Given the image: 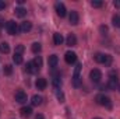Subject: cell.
<instances>
[{
    "instance_id": "obj_9",
    "label": "cell",
    "mask_w": 120,
    "mask_h": 119,
    "mask_svg": "<svg viewBox=\"0 0 120 119\" xmlns=\"http://www.w3.org/2000/svg\"><path fill=\"white\" fill-rule=\"evenodd\" d=\"M81 67H82V64H81V63H77V64H75L74 74H73V79H74V86H80L78 80H80V71H81Z\"/></svg>"
},
{
    "instance_id": "obj_2",
    "label": "cell",
    "mask_w": 120,
    "mask_h": 119,
    "mask_svg": "<svg viewBox=\"0 0 120 119\" xmlns=\"http://www.w3.org/2000/svg\"><path fill=\"white\" fill-rule=\"evenodd\" d=\"M6 28H7V32L10 34V35H15L17 32H18V25L15 24V21H13V20H10V21H7L6 23Z\"/></svg>"
},
{
    "instance_id": "obj_25",
    "label": "cell",
    "mask_w": 120,
    "mask_h": 119,
    "mask_svg": "<svg viewBox=\"0 0 120 119\" xmlns=\"http://www.w3.org/2000/svg\"><path fill=\"white\" fill-rule=\"evenodd\" d=\"M112 62H113V58H112L110 55H105V59H103V63H102V64H105V66H110Z\"/></svg>"
},
{
    "instance_id": "obj_31",
    "label": "cell",
    "mask_w": 120,
    "mask_h": 119,
    "mask_svg": "<svg viewBox=\"0 0 120 119\" xmlns=\"http://www.w3.org/2000/svg\"><path fill=\"white\" fill-rule=\"evenodd\" d=\"M99 31H101V34H106L108 32V27L106 25H101L99 27Z\"/></svg>"
},
{
    "instance_id": "obj_21",
    "label": "cell",
    "mask_w": 120,
    "mask_h": 119,
    "mask_svg": "<svg viewBox=\"0 0 120 119\" xmlns=\"http://www.w3.org/2000/svg\"><path fill=\"white\" fill-rule=\"evenodd\" d=\"M15 16L17 17H24V16H27V10L25 8H22V7H18V8H15Z\"/></svg>"
},
{
    "instance_id": "obj_8",
    "label": "cell",
    "mask_w": 120,
    "mask_h": 119,
    "mask_svg": "<svg viewBox=\"0 0 120 119\" xmlns=\"http://www.w3.org/2000/svg\"><path fill=\"white\" fill-rule=\"evenodd\" d=\"M64 60H66V63H68V64L75 63V62H77V55H75V52H71V51L66 52V55H64Z\"/></svg>"
},
{
    "instance_id": "obj_26",
    "label": "cell",
    "mask_w": 120,
    "mask_h": 119,
    "mask_svg": "<svg viewBox=\"0 0 120 119\" xmlns=\"http://www.w3.org/2000/svg\"><path fill=\"white\" fill-rule=\"evenodd\" d=\"M112 23L115 27H120V14H115L112 18Z\"/></svg>"
},
{
    "instance_id": "obj_1",
    "label": "cell",
    "mask_w": 120,
    "mask_h": 119,
    "mask_svg": "<svg viewBox=\"0 0 120 119\" xmlns=\"http://www.w3.org/2000/svg\"><path fill=\"white\" fill-rule=\"evenodd\" d=\"M95 101H96L98 105H102V107H106V108H112L110 98H109L108 95H105V94H99V95H96Z\"/></svg>"
},
{
    "instance_id": "obj_12",
    "label": "cell",
    "mask_w": 120,
    "mask_h": 119,
    "mask_svg": "<svg viewBox=\"0 0 120 119\" xmlns=\"http://www.w3.org/2000/svg\"><path fill=\"white\" fill-rule=\"evenodd\" d=\"M25 71L30 73V74H35V73H38L39 70L36 69V66L34 64V62H28V63L25 64Z\"/></svg>"
},
{
    "instance_id": "obj_36",
    "label": "cell",
    "mask_w": 120,
    "mask_h": 119,
    "mask_svg": "<svg viewBox=\"0 0 120 119\" xmlns=\"http://www.w3.org/2000/svg\"><path fill=\"white\" fill-rule=\"evenodd\" d=\"M119 91H120V88H119Z\"/></svg>"
},
{
    "instance_id": "obj_4",
    "label": "cell",
    "mask_w": 120,
    "mask_h": 119,
    "mask_svg": "<svg viewBox=\"0 0 120 119\" xmlns=\"http://www.w3.org/2000/svg\"><path fill=\"white\" fill-rule=\"evenodd\" d=\"M117 84H119V79H117V76L115 74V73H110V79H109V81H108V88L109 90H116L117 87Z\"/></svg>"
},
{
    "instance_id": "obj_6",
    "label": "cell",
    "mask_w": 120,
    "mask_h": 119,
    "mask_svg": "<svg viewBox=\"0 0 120 119\" xmlns=\"http://www.w3.org/2000/svg\"><path fill=\"white\" fill-rule=\"evenodd\" d=\"M68 21H70L71 25H77V24H78L80 16H78V13H77L75 10H71V11H70V14H68Z\"/></svg>"
},
{
    "instance_id": "obj_28",
    "label": "cell",
    "mask_w": 120,
    "mask_h": 119,
    "mask_svg": "<svg viewBox=\"0 0 120 119\" xmlns=\"http://www.w3.org/2000/svg\"><path fill=\"white\" fill-rule=\"evenodd\" d=\"M11 73H13V66H11V64H6V66H4V74L10 76Z\"/></svg>"
},
{
    "instance_id": "obj_17",
    "label": "cell",
    "mask_w": 120,
    "mask_h": 119,
    "mask_svg": "<svg viewBox=\"0 0 120 119\" xmlns=\"http://www.w3.org/2000/svg\"><path fill=\"white\" fill-rule=\"evenodd\" d=\"M63 35L61 34H59V32H55L53 34V42H55V45H61L63 44Z\"/></svg>"
},
{
    "instance_id": "obj_13",
    "label": "cell",
    "mask_w": 120,
    "mask_h": 119,
    "mask_svg": "<svg viewBox=\"0 0 120 119\" xmlns=\"http://www.w3.org/2000/svg\"><path fill=\"white\" fill-rule=\"evenodd\" d=\"M35 86H36V88H38V90H45V88H46V86H48V81H46V79L39 77V79H36Z\"/></svg>"
},
{
    "instance_id": "obj_34",
    "label": "cell",
    "mask_w": 120,
    "mask_h": 119,
    "mask_svg": "<svg viewBox=\"0 0 120 119\" xmlns=\"http://www.w3.org/2000/svg\"><path fill=\"white\" fill-rule=\"evenodd\" d=\"M35 119H45V118H43V115H42V114H38V115L35 116Z\"/></svg>"
},
{
    "instance_id": "obj_19",
    "label": "cell",
    "mask_w": 120,
    "mask_h": 119,
    "mask_svg": "<svg viewBox=\"0 0 120 119\" xmlns=\"http://www.w3.org/2000/svg\"><path fill=\"white\" fill-rule=\"evenodd\" d=\"M0 52L4 53V55H7V53L10 52V46H8L7 42H1V44H0Z\"/></svg>"
},
{
    "instance_id": "obj_10",
    "label": "cell",
    "mask_w": 120,
    "mask_h": 119,
    "mask_svg": "<svg viewBox=\"0 0 120 119\" xmlns=\"http://www.w3.org/2000/svg\"><path fill=\"white\" fill-rule=\"evenodd\" d=\"M31 30H32V23H31V21H22V23H21L20 31H21L22 34H27V32H30Z\"/></svg>"
},
{
    "instance_id": "obj_14",
    "label": "cell",
    "mask_w": 120,
    "mask_h": 119,
    "mask_svg": "<svg viewBox=\"0 0 120 119\" xmlns=\"http://www.w3.org/2000/svg\"><path fill=\"white\" fill-rule=\"evenodd\" d=\"M20 114H21V116H24V118H30L31 115H32V108H31V107H22V108L20 109Z\"/></svg>"
},
{
    "instance_id": "obj_20",
    "label": "cell",
    "mask_w": 120,
    "mask_h": 119,
    "mask_svg": "<svg viewBox=\"0 0 120 119\" xmlns=\"http://www.w3.org/2000/svg\"><path fill=\"white\" fill-rule=\"evenodd\" d=\"M103 59H105V53L98 52V53L94 55V60H95L96 63H103Z\"/></svg>"
},
{
    "instance_id": "obj_5",
    "label": "cell",
    "mask_w": 120,
    "mask_h": 119,
    "mask_svg": "<svg viewBox=\"0 0 120 119\" xmlns=\"http://www.w3.org/2000/svg\"><path fill=\"white\" fill-rule=\"evenodd\" d=\"M55 10H56V13H57V16L59 17H66V14H67V10H66V6L63 4V3H60L57 1L56 4H55Z\"/></svg>"
},
{
    "instance_id": "obj_24",
    "label": "cell",
    "mask_w": 120,
    "mask_h": 119,
    "mask_svg": "<svg viewBox=\"0 0 120 119\" xmlns=\"http://www.w3.org/2000/svg\"><path fill=\"white\" fill-rule=\"evenodd\" d=\"M32 62H34V64L36 66V69H38V70H41V67H42V58H41V56H36Z\"/></svg>"
},
{
    "instance_id": "obj_7",
    "label": "cell",
    "mask_w": 120,
    "mask_h": 119,
    "mask_svg": "<svg viewBox=\"0 0 120 119\" xmlns=\"http://www.w3.org/2000/svg\"><path fill=\"white\" fill-rule=\"evenodd\" d=\"M14 98H15V101H17L18 104H25V102H27V94H25L22 90H18V91L15 92Z\"/></svg>"
},
{
    "instance_id": "obj_33",
    "label": "cell",
    "mask_w": 120,
    "mask_h": 119,
    "mask_svg": "<svg viewBox=\"0 0 120 119\" xmlns=\"http://www.w3.org/2000/svg\"><path fill=\"white\" fill-rule=\"evenodd\" d=\"M4 8H6V3L0 0V10H4Z\"/></svg>"
},
{
    "instance_id": "obj_35",
    "label": "cell",
    "mask_w": 120,
    "mask_h": 119,
    "mask_svg": "<svg viewBox=\"0 0 120 119\" xmlns=\"http://www.w3.org/2000/svg\"><path fill=\"white\" fill-rule=\"evenodd\" d=\"M94 119H102V118H94Z\"/></svg>"
},
{
    "instance_id": "obj_22",
    "label": "cell",
    "mask_w": 120,
    "mask_h": 119,
    "mask_svg": "<svg viewBox=\"0 0 120 119\" xmlns=\"http://www.w3.org/2000/svg\"><path fill=\"white\" fill-rule=\"evenodd\" d=\"M41 49H42V46H41L39 42H35V44H32V46H31V51H32L34 53H39Z\"/></svg>"
},
{
    "instance_id": "obj_3",
    "label": "cell",
    "mask_w": 120,
    "mask_h": 119,
    "mask_svg": "<svg viewBox=\"0 0 120 119\" xmlns=\"http://www.w3.org/2000/svg\"><path fill=\"white\" fill-rule=\"evenodd\" d=\"M90 79H91L92 83H99L101 79H102V73H101V70H99V69H94V70H91L90 71Z\"/></svg>"
},
{
    "instance_id": "obj_18",
    "label": "cell",
    "mask_w": 120,
    "mask_h": 119,
    "mask_svg": "<svg viewBox=\"0 0 120 119\" xmlns=\"http://www.w3.org/2000/svg\"><path fill=\"white\" fill-rule=\"evenodd\" d=\"M42 101H43V98L41 97V95H34L32 97V105H35V107H39L41 104H42Z\"/></svg>"
},
{
    "instance_id": "obj_27",
    "label": "cell",
    "mask_w": 120,
    "mask_h": 119,
    "mask_svg": "<svg viewBox=\"0 0 120 119\" xmlns=\"http://www.w3.org/2000/svg\"><path fill=\"white\" fill-rule=\"evenodd\" d=\"M91 6L95 7V8H99V7L103 6V1H101V0H92V1H91Z\"/></svg>"
},
{
    "instance_id": "obj_32",
    "label": "cell",
    "mask_w": 120,
    "mask_h": 119,
    "mask_svg": "<svg viewBox=\"0 0 120 119\" xmlns=\"http://www.w3.org/2000/svg\"><path fill=\"white\" fill-rule=\"evenodd\" d=\"M113 6H115L116 8H120V0H115V1H113Z\"/></svg>"
},
{
    "instance_id": "obj_11",
    "label": "cell",
    "mask_w": 120,
    "mask_h": 119,
    "mask_svg": "<svg viewBox=\"0 0 120 119\" xmlns=\"http://www.w3.org/2000/svg\"><path fill=\"white\" fill-rule=\"evenodd\" d=\"M57 63H59V58H57V55H50V56H49V59H48V64H49L50 69L57 67Z\"/></svg>"
},
{
    "instance_id": "obj_15",
    "label": "cell",
    "mask_w": 120,
    "mask_h": 119,
    "mask_svg": "<svg viewBox=\"0 0 120 119\" xmlns=\"http://www.w3.org/2000/svg\"><path fill=\"white\" fill-rule=\"evenodd\" d=\"M66 44H67L68 46H75V45H77V38H75V35H74V34H68V36H67V39H66Z\"/></svg>"
},
{
    "instance_id": "obj_16",
    "label": "cell",
    "mask_w": 120,
    "mask_h": 119,
    "mask_svg": "<svg viewBox=\"0 0 120 119\" xmlns=\"http://www.w3.org/2000/svg\"><path fill=\"white\" fill-rule=\"evenodd\" d=\"M52 83H53V87H55L56 90H60V87H61V80H60L59 74H55V76H53Z\"/></svg>"
},
{
    "instance_id": "obj_23",
    "label": "cell",
    "mask_w": 120,
    "mask_h": 119,
    "mask_svg": "<svg viewBox=\"0 0 120 119\" xmlns=\"http://www.w3.org/2000/svg\"><path fill=\"white\" fill-rule=\"evenodd\" d=\"M13 62H14L15 64H21V63H22V55H20V53H14V56H13Z\"/></svg>"
},
{
    "instance_id": "obj_29",
    "label": "cell",
    "mask_w": 120,
    "mask_h": 119,
    "mask_svg": "<svg viewBox=\"0 0 120 119\" xmlns=\"http://www.w3.org/2000/svg\"><path fill=\"white\" fill-rule=\"evenodd\" d=\"M56 95H57V99H59L60 102H64V94L59 91V90H56Z\"/></svg>"
},
{
    "instance_id": "obj_30",
    "label": "cell",
    "mask_w": 120,
    "mask_h": 119,
    "mask_svg": "<svg viewBox=\"0 0 120 119\" xmlns=\"http://www.w3.org/2000/svg\"><path fill=\"white\" fill-rule=\"evenodd\" d=\"M22 52H24V46H22V45H18V46L15 48V52H14V53H20V55H21Z\"/></svg>"
}]
</instances>
